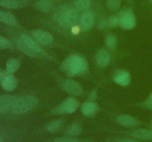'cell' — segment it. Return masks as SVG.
I'll return each instance as SVG.
<instances>
[{"instance_id":"9c48e42d","label":"cell","mask_w":152,"mask_h":142,"mask_svg":"<svg viewBox=\"0 0 152 142\" xmlns=\"http://www.w3.org/2000/svg\"><path fill=\"white\" fill-rule=\"evenodd\" d=\"M17 97L13 95L0 96V114L10 110Z\"/></svg>"},{"instance_id":"277c9868","label":"cell","mask_w":152,"mask_h":142,"mask_svg":"<svg viewBox=\"0 0 152 142\" xmlns=\"http://www.w3.org/2000/svg\"><path fill=\"white\" fill-rule=\"evenodd\" d=\"M79 102L74 98H68L54 109L56 114H72L78 109Z\"/></svg>"},{"instance_id":"603a6c76","label":"cell","mask_w":152,"mask_h":142,"mask_svg":"<svg viewBox=\"0 0 152 142\" xmlns=\"http://www.w3.org/2000/svg\"><path fill=\"white\" fill-rule=\"evenodd\" d=\"M91 5V1L90 0H77L75 1V7L77 10H86Z\"/></svg>"},{"instance_id":"4fadbf2b","label":"cell","mask_w":152,"mask_h":142,"mask_svg":"<svg viewBox=\"0 0 152 142\" xmlns=\"http://www.w3.org/2000/svg\"><path fill=\"white\" fill-rule=\"evenodd\" d=\"M119 124L124 127H135L138 124V121L136 118L129 115H120L117 118Z\"/></svg>"},{"instance_id":"2e32d148","label":"cell","mask_w":152,"mask_h":142,"mask_svg":"<svg viewBox=\"0 0 152 142\" xmlns=\"http://www.w3.org/2000/svg\"><path fill=\"white\" fill-rule=\"evenodd\" d=\"M132 136L139 140H152V130L148 129H138L132 133Z\"/></svg>"},{"instance_id":"d6986e66","label":"cell","mask_w":152,"mask_h":142,"mask_svg":"<svg viewBox=\"0 0 152 142\" xmlns=\"http://www.w3.org/2000/svg\"><path fill=\"white\" fill-rule=\"evenodd\" d=\"M19 67H20L19 61L17 59L12 58L9 59L6 64V72L10 74L13 73L19 70Z\"/></svg>"},{"instance_id":"7a4b0ae2","label":"cell","mask_w":152,"mask_h":142,"mask_svg":"<svg viewBox=\"0 0 152 142\" xmlns=\"http://www.w3.org/2000/svg\"><path fill=\"white\" fill-rule=\"evenodd\" d=\"M56 19L63 28H73L78 21V14L72 7L62 6L56 13Z\"/></svg>"},{"instance_id":"4316f807","label":"cell","mask_w":152,"mask_h":142,"mask_svg":"<svg viewBox=\"0 0 152 142\" xmlns=\"http://www.w3.org/2000/svg\"><path fill=\"white\" fill-rule=\"evenodd\" d=\"M53 142H83L77 138L71 137V136H64V137L56 138L53 140Z\"/></svg>"},{"instance_id":"ba28073f","label":"cell","mask_w":152,"mask_h":142,"mask_svg":"<svg viewBox=\"0 0 152 142\" xmlns=\"http://www.w3.org/2000/svg\"><path fill=\"white\" fill-rule=\"evenodd\" d=\"M64 89L67 93L74 96H80L83 92V87L73 79H67L64 82Z\"/></svg>"},{"instance_id":"f546056e","label":"cell","mask_w":152,"mask_h":142,"mask_svg":"<svg viewBox=\"0 0 152 142\" xmlns=\"http://www.w3.org/2000/svg\"><path fill=\"white\" fill-rule=\"evenodd\" d=\"M107 25H108V24H107L106 21H105V19H102V20L99 21L98 27H99V28H100V29H103V28H105V27L107 26Z\"/></svg>"},{"instance_id":"4dcf8cb0","label":"cell","mask_w":152,"mask_h":142,"mask_svg":"<svg viewBox=\"0 0 152 142\" xmlns=\"http://www.w3.org/2000/svg\"><path fill=\"white\" fill-rule=\"evenodd\" d=\"M145 103H146V105L148 106V107L152 109V93L150 94V96H148V98L147 99Z\"/></svg>"},{"instance_id":"cb8c5ba5","label":"cell","mask_w":152,"mask_h":142,"mask_svg":"<svg viewBox=\"0 0 152 142\" xmlns=\"http://www.w3.org/2000/svg\"><path fill=\"white\" fill-rule=\"evenodd\" d=\"M16 44H17L19 48L20 49V50H22L24 53H25L26 55H28V56H36V53H35V52L33 51L32 50H31L29 47H27V46L24 44V42L21 39L16 40Z\"/></svg>"},{"instance_id":"e0dca14e","label":"cell","mask_w":152,"mask_h":142,"mask_svg":"<svg viewBox=\"0 0 152 142\" xmlns=\"http://www.w3.org/2000/svg\"><path fill=\"white\" fill-rule=\"evenodd\" d=\"M0 22L13 26L16 25V17L10 13L0 10Z\"/></svg>"},{"instance_id":"7402d4cb","label":"cell","mask_w":152,"mask_h":142,"mask_svg":"<svg viewBox=\"0 0 152 142\" xmlns=\"http://www.w3.org/2000/svg\"><path fill=\"white\" fill-rule=\"evenodd\" d=\"M0 5L8 9H16L20 6V2L16 0H0Z\"/></svg>"},{"instance_id":"d4e9b609","label":"cell","mask_w":152,"mask_h":142,"mask_svg":"<svg viewBox=\"0 0 152 142\" xmlns=\"http://www.w3.org/2000/svg\"><path fill=\"white\" fill-rule=\"evenodd\" d=\"M105 44L110 49L115 48L117 45V37L114 35H110L105 39Z\"/></svg>"},{"instance_id":"d590c367","label":"cell","mask_w":152,"mask_h":142,"mask_svg":"<svg viewBox=\"0 0 152 142\" xmlns=\"http://www.w3.org/2000/svg\"><path fill=\"white\" fill-rule=\"evenodd\" d=\"M148 1H149L151 3H152V0H148Z\"/></svg>"},{"instance_id":"3957f363","label":"cell","mask_w":152,"mask_h":142,"mask_svg":"<svg viewBox=\"0 0 152 142\" xmlns=\"http://www.w3.org/2000/svg\"><path fill=\"white\" fill-rule=\"evenodd\" d=\"M38 104V99L32 96L17 98L12 106L11 111L13 114H23L32 110Z\"/></svg>"},{"instance_id":"52a82bcc","label":"cell","mask_w":152,"mask_h":142,"mask_svg":"<svg viewBox=\"0 0 152 142\" xmlns=\"http://www.w3.org/2000/svg\"><path fill=\"white\" fill-rule=\"evenodd\" d=\"M94 13L93 11L89 10H85L80 18V24L82 29L84 31L89 30L91 29L94 24Z\"/></svg>"},{"instance_id":"f1b7e54d","label":"cell","mask_w":152,"mask_h":142,"mask_svg":"<svg viewBox=\"0 0 152 142\" xmlns=\"http://www.w3.org/2000/svg\"><path fill=\"white\" fill-rule=\"evenodd\" d=\"M0 46L4 47V49L9 48L11 47V42L8 39L0 35Z\"/></svg>"},{"instance_id":"9a60e30c","label":"cell","mask_w":152,"mask_h":142,"mask_svg":"<svg viewBox=\"0 0 152 142\" xmlns=\"http://www.w3.org/2000/svg\"><path fill=\"white\" fill-rule=\"evenodd\" d=\"M96 63L99 67H106L110 62V56L108 51L105 49H101L96 53Z\"/></svg>"},{"instance_id":"e575fe53","label":"cell","mask_w":152,"mask_h":142,"mask_svg":"<svg viewBox=\"0 0 152 142\" xmlns=\"http://www.w3.org/2000/svg\"><path fill=\"white\" fill-rule=\"evenodd\" d=\"M4 49V47H2L1 46H0V50H3Z\"/></svg>"},{"instance_id":"44dd1931","label":"cell","mask_w":152,"mask_h":142,"mask_svg":"<svg viewBox=\"0 0 152 142\" xmlns=\"http://www.w3.org/2000/svg\"><path fill=\"white\" fill-rule=\"evenodd\" d=\"M63 121L61 119H56L52 121L47 125V130L49 133H56L62 127Z\"/></svg>"},{"instance_id":"ac0fdd59","label":"cell","mask_w":152,"mask_h":142,"mask_svg":"<svg viewBox=\"0 0 152 142\" xmlns=\"http://www.w3.org/2000/svg\"><path fill=\"white\" fill-rule=\"evenodd\" d=\"M83 132V128L81 125L78 123H72L68 126V127L65 130L67 135L71 136V137H75V136L80 135Z\"/></svg>"},{"instance_id":"836d02e7","label":"cell","mask_w":152,"mask_h":142,"mask_svg":"<svg viewBox=\"0 0 152 142\" xmlns=\"http://www.w3.org/2000/svg\"><path fill=\"white\" fill-rule=\"evenodd\" d=\"M3 141V139H2V136H1V135L0 134V142H2Z\"/></svg>"},{"instance_id":"484cf974","label":"cell","mask_w":152,"mask_h":142,"mask_svg":"<svg viewBox=\"0 0 152 142\" xmlns=\"http://www.w3.org/2000/svg\"><path fill=\"white\" fill-rule=\"evenodd\" d=\"M107 7L111 10H116L121 5V0H107Z\"/></svg>"},{"instance_id":"8992f818","label":"cell","mask_w":152,"mask_h":142,"mask_svg":"<svg viewBox=\"0 0 152 142\" xmlns=\"http://www.w3.org/2000/svg\"><path fill=\"white\" fill-rule=\"evenodd\" d=\"M120 25L126 30H131L136 25V17L132 11H126L120 16Z\"/></svg>"},{"instance_id":"5b68a950","label":"cell","mask_w":152,"mask_h":142,"mask_svg":"<svg viewBox=\"0 0 152 142\" xmlns=\"http://www.w3.org/2000/svg\"><path fill=\"white\" fill-rule=\"evenodd\" d=\"M32 36L36 41L42 45H49L53 41V37L50 33L42 30H35L32 32Z\"/></svg>"},{"instance_id":"83f0119b","label":"cell","mask_w":152,"mask_h":142,"mask_svg":"<svg viewBox=\"0 0 152 142\" xmlns=\"http://www.w3.org/2000/svg\"><path fill=\"white\" fill-rule=\"evenodd\" d=\"M118 25H120V16H112L108 21V25L111 28H115Z\"/></svg>"},{"instance_id":"d6a6232c","label":"cell","mask_w":152,"mask_h":142,"mask_svg":"<svg viewBox=\"0 0 152 142\" xmlns=\"http://www.w3.org/2000/svg\"><path fill=\"white\" fill-rule=\"evenodd\" d=\"M7 73H8V72H7L6 71H4L3 70L0 69V80L2 79V78H4V75H5Z\"/></svg>"},{"instance_id":"ffe728a7","label":"cell","mask_w":152,"mask_h":142,"mask_svg":"<svg viewBox=\"0 0 152 142\" xmlns=\"http://www.w3.org/2000/svg\"><path fill=\"white\" fill-rule=\"evenodd\" d=\"M37 7L39 11L42 13H48L51 10V0H39L37 3Z\"/></svg>"},{"instance_id":"30bf717a","label":"cell","mask_w":152,"mask_h":142,"mask_svg":"<svg viewBox=\"0 0 152 142\" xmlns=\"http://www.w3.org/2000/svg\"><path fill=\"white\" fill-rule=\"evenodd\" d=\"M1 86L5 91L12 92L17 87V81L13 75L7 73L1 80Z\"/></svg>"},{"instance_id":"8d00e7d4","label":"cell","mask_w":152,"mask_h":142,"mask_svg":"<svg viewBox=\"0 0 152 142\" xmlns=\"http://www.w3.org/2000/svg\"><path fill=\"white\" fill-rule=\"evenodd\" d=\"M151 127L152 128V121H151Z\"/></svg>"},{"instance_id":"7c38bea8","label":"cell","mask_w":152,"mask_h":142,"mask_svg":"<svg viewBox=\"0 0 152 142\" xmlns=\"http://www.w3.org/2000/svg\"><path fill=\"white\" fill-rule=\"evenodd\" d=\"M114 80L119 85L127 86L131 82V75L128 71L120 70L117 72Z\"/></svg>"},{"instance_id":"6da1fadb","label":"cell","mask_w":152,"mask_h":142,"mask_svg":"<svg viewBox=\"0 0 152 142\" xmlns=\"http://www.w3.org/2000/svg\"><path fill=\"white\" fill-rule=\"evenodd\" d=\"M64 71L71 76L81 75L88 71V63L86 59L79 55H72L64 62Z\"/></svg>"},{"instance_id":"74e56055","label":"cell","mask_w":152,"mask_h":142,"mask_svg":"<svg viewBox=\"0 0 152 142\" xmlns=\"http://www.w3.org/2000/svg\"><path fill=\"white\" fill-rule=\"evenodd\" d=\"M16 1H19V0H16Z\"/></svg>"},{"instance_id":"8fae6325","label":"cell","mask_w":152,"mask_h":142,"mask_svg":"<svg viewBox=\"0 0 152 142\" xmlns=\"http://www.w3.org/2000/svg\"><path fill=\"white\" fill-rule=\"evenodd\" d=\"M20 39L23 41L24 44H25L27 47H29L31 50H32L33 51H34L35 53H38L42 52V48L40 47V46L39 45L38 42H37L34 38H32L31 36L27 35V34H22Z\"/></svg>"},{"instance_id":"1f68e13d","label":"cell","mask_w":152,"mask_h":142,"mask_svg":"<svg viewBox=\"0 0 152 142\" xmlns=\"http://www.w3.org/2000/svg\"><path fill=\"white\" fill-rule=\"evenodd\" d=\"M118 142H140L133 138H123L118 141Z\"/></svg>"},{"instance_id":"5bb4252c","label":"cell","mask_w":152,"mask_h":142,"mask_svg":"<svg viewBox=\"0 0 152 142\" xmlns=\"http://www.w3.org/2000/svg\"><path fill=\"white\" fill-rule=\"evenodd\" d=\"M98 106L95 102L86 101L81 107L82 113L86 116H92L97 112Z\"/></svg>"}]
</instances>
